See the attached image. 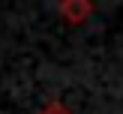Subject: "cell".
Listing matches in <instances>:
<instances>
[{"label": "cell", "mask_w": 123, "mask_h": 114, "mask_svg": "<svg viewBox=\"0 0 123 114\" xmlns=\"http://www.w3.org/2000/svg\"><path fill=\"white\" fill-rule=\"evenodd\" d=\"M39 114H72V111H69L66 105H60V102H48V105L42 108Z\"/></svg>", "instance_id": "7a4b0ae2"}, {"label": "cell", "mask_w": 123, "mask_h": 114, "mask_svg": "<svg viewBox=\"0 0 123 114\" xmlns=\"http://www.w3.org/2000/svg\"><path fill=\"white\" fill-rule=\"evenodd\" d=\"M93 12H96V6L90 3V0H63V3L57 6V15L63 18L66 24H84Z\"/></svg>", "instance_id": "6da1fadb"}]
</instances>
